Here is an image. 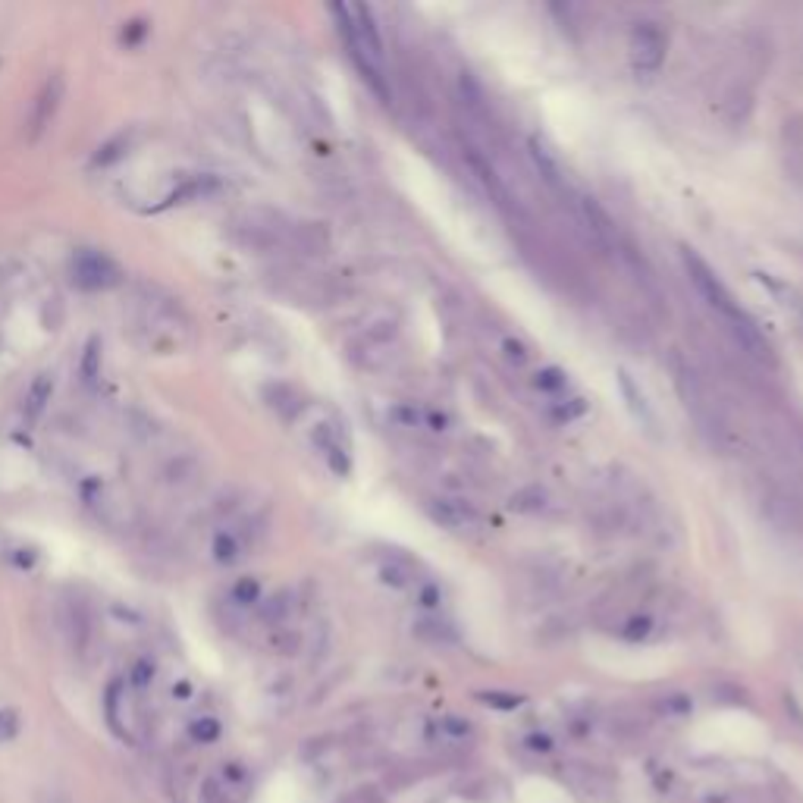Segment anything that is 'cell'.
<instances>
[{
	"instance_id": "20",
	"label": "cell",
	"mask_w": 803,
	"mask_h": 803,
	"mask_svg": "<svg viewBox=\"0 0 803 803\" xmlns=\"http://www.w3.org/2000/svg\"><path fill=\"white\" fill-rule=\"evenodd\" d=\"M213 553H217V562H232L236 559V540L226 537V533H220L217 543H213Z\"/></svg>"
},
{
	"instance_id": "9",
	"label": "cell",
	"mask_w": 803,
	"mask_h": 803,
	"mask_svg": "<svg viewBox=\"0 0 803 803\" xmlns=\"http://www.w3.org/2000/svg\"><path fill=\"white\" fill-rule=\"evenodd\" d=\"M464 161H468V167L477 173V180H481L483 186H487V192L493 195V198L499 201V205H508V192H506V186H502V180H499V176H496V170L487 163V157H481L474 148H468V151H464Z\"/></svg>"
},
{
	"instance_id": "11",
	"label": "cell",
	"mask_w": 803,
	"mask_h": 803,
	"mask_svg": "<svg viewBox=\"0 0 803 803\" xmlns=\"http://www.w3.org/2000/svg\"><path fill=\"white\" fill-rule=\"evenodd\" d=\"M79 377L88 389H95L97 380H101V339L97 336H91L88 346H85L82 361H79Z\"/></svg>"
},
{
	"instance_id": "5",
	"label": "cell",
	"mask_w": 803,
	"mask_h": 803,
	"mask_svg": "<svg viewBox=\"0 0 803 803\" xmlns=\"http://www.w3.org/2000/svg\"><path fill=\"white\" fill-rule=\"evenodd\" d=\"M427 508H431V518L439 527H446V531H468V527H474L481 521L477 508L464 499H456V496H439Z\"/></svg>"
},
{
	"instance_id": "23",
	"label": "cell",
	"mask_w": 803,
	"mask_h": 803,
	"mask_svg": "<svg viewBox=\"0 0 803 803\" xmlns=\"http://www.w3.org/2000/svg\"><path fill=\"white\" fill-rule=\"evenodd\" d=\"M257 581H242V584H236V599L238 603H255L257 599Z\"/></svg>"
},
{
	"instance_id": "12",
	"label": "cell",
	"mask_w": 803,
	"mask_h": 803,
	"mask_svg": "<svg viewBox=\"0 0 803 803\" xmlns=\"http://www.w3.org/2000/svg\"><path fill=\"white\" fill-rule=\"evenodd\" d=\"M380 581L396 587V590H406V587L414 584V572L406 559H386L383 565H380Z\"/></svg>"
},
{
	"instance_id": "4",
	"label": "cell",
	"mask_w": 803,
	"mask_h": 803,
	"mask_svg": "<svg viewBox=\"0 0 803 803\" xmlns=\"http://www.w3.org/2000/svg\"><path fill=\"white\" fill-rule=\"evenodd\" d=\"M631 63L640 76H656L665 63V35L656 22H637L631 32Z\"/></svg>"
},
{
	"instance_id": "6",
	"label": "cell",
	"mask_w": 803,
	"mask_h": 803,
	"mask_svg": "<svg viewBox=\"0 0 803 803\" xmlns=\"http://www.w3.org/2000/svg\"><path fill=\"white\" fill-rule=\"evenodd\" d=\"M60 101H63V76H51L45 85H41L38 97H35V110H32V122H29V138L38 142L41 132L51 126L54 113H57Z\"/></svg>"
},
{
	"instance_id": "1",
	"label": "cell",
	"mask_w": 803,
	"mask_h": 803,
	"mask_svg": "<svg viewBox=\"0 0 803 803\" xmlns=\"http://www.w3.org/2000/svg\"><path fill=\"white\" fill-rule=\"evenodd\" d=\"M682 261H684V271H688V277H690V286L697 289V296L707 302V308L713 311V314L722 317V323L732 330V336L740 342V348L750 352L753 358H759V361L769 358L772 346L765 342V336L759 333L757 321L740 308V302L732 296V289L722 283L719 273L709 267L707 257L697 255L694 248H682Z\"/></svg>"
},
{
	"instance_id": "17",
	"label": "cell",
	"mask_w": 803,
	"mask_h": 803,
	"mask_svg": "<svg viewBox=\"0 0 803 803\" xmlns=\"http://www.w3.org/2000/svg\"><path fill=\"white\" fill-rule=\"evenodd\" d=\"M120 688L122 684L120 682H113L107 688V700H104V707H107V722H110V728H113L116 734H120V738H126V734H122V728H120V719H116V703H120Z\"/></svg>"
},
{
	"instance_id": "14",
	"label": "cell",
	"mask_w": 803,
	"mask_h": 803,
	"mask_svg": "<svg viewBox=\"0 0 803 803\" xmlns=\"http://www.w3.org/2000/svg\"><path fill=\"white\" fill-rule=\"evenodd\" d=\"M188 734H192L195 740H201V744H213V740L220 738V722L211 719V715H201V719L192 722Z\"/></svg>"
},
{
	"instance_id": "13",
	"label": "cell",
	"mask_w": 803,
	"mask_h": 803,
	"mask_svg": "<svg viewBox=\"0 0 803 803\" xmlns=\"http://www.w3.org/2000/svg\"><path fill=\"white\" fill-rule=\"evenodd\" d=\"M437 734L443 740H449V744H464L474 734V725L468 719H462V715H443L437 722Z\"/></svg>"
},
{
	"instance_id": "7",
	"label": "cell",
	"mask_w": 803,
	"mask_h": 803,
	"mask_svg": "<svg viewBox=\"0 0 803 803\" xmlns=\"http://www.w3.org/2000/svg\"><path fill=\"white\" fill-rule=\"evenodd\" d=\"M527 148H531V161H533V167L540 170L543 180H547L553 188H565V176H562V167H559V161H556L553 151H549L540 138H531Z\"/></svg>"
},
{
	"instance_id": "25",
	"label": "cell",
	"mask_w": 803,
	"mask_h": 803,
	"mask_svg": "<svg viewBox=\"0 0 803 803\" xmlns=\"http://www.w3.org/2000/svg\"><path fill=\"white\" fill-rule=\"evenodd\" d=\"M129 35H122V41H129V45H132V41H138L145 35V22L142 20H136V22H129Z\"/></svg>"
},
{
	"instance_id": "16",
	"label": "cell",
	"mask_w": 803,
	"mask_h": 803,
	"mask_svg": "<svg viewBox=\"0 0 803 803\" xmlns=\"http://www.w3.org/2000/svg\"><path fill=\"white\" fill-rule=\"evenodd\" d=\"M537 386L547 392H559L565 389V373L559 371V367H543L540 373H537Z\"/></svg>"
},
{
	"instance_id": "2",
	"label": "cell",
	"mask_w": 803,
	"mask_h": 803,
	"mask_svg": "<svg viewBox=\"0 0 803 803\" xmlns=\"http://www.w3.org/2000/svg\"><path fill=\"white\" fill-rule=\"evenodd\" d=\"M330 13H333L336 26H339L342 38H346V47L352 54L355 66H358V72L377 91L380 101H389V85H386L383 72V38H380L371 7H364V4H355V7L333 4Z\"/></svg>"
},
{
	"instance_id": "8",
	"label": "cell",
	"mask_w": 803,
	"mask_h": 803,
	"mask_svg": "<svg viewBox=\"0 0 803 803\" xmlns=\"http://www.w3.org/2000/svg\"><path fill=\"white\" fill-rule=\"evenodd\" d=\"M51 396H54V373L45 371L32 380V386H29V392H26V406H22L26 421H38L41 412L47 408V402H51Z\"/></svg>"
},
{
	"instance_id": "10",
	"label": "cell",
	"mask_w": 803,
	"mask_h": 803,
	"mask_svg": "<svg viewBox=\"0 0 803 803\" xmlns=\"http://www.w3.org/2000/svg\"><path fill=\"white\" fill-rule=\"evenodd\" d=\"M314 439H317V446L323 449V456H327L330 468H333L336 474H348L352 462H348V452H346V446L339 443V437H336L330 427H321V431L314 433Z\"/></svg>"
},
{
	"instance_id": "26",
	"label": "cell",
	"mask_w": 803,
	"mask_h": 803,
	"mask_svg": "<svg viewBox=\"0 0 803 803\" xmlns=\"http://www.w3.org/2000/svg\"><path fill=\"white\" fill-rule=\"evenodd\" d=\"M506 348H508V358L518 361V364L527 358V352H524V346H521V342H512V339H508V342H506Z\"/></svg>"
},
{
	"instance_id": "18",
	"label": "cell",
	"mask_w": 803,
	"mask_h": 803,
	"mask_svg": "<svg viewBox=\"0 0 803 803\" xmlns=\"http://www.w3.org/2000/svg\"><path fill=\"white\" fill-rule=\"evenodd\" d=\"M120 148H126V136L113 138V142H107V145H104V148H97V155H95V167H107V163H113L116 157L122 155Z\"/></svg>"
},
{
	"instance_id": "22",
	"label": "cell",
	"mask_w": 803,
	"mask_h": 803,
	"mask_svg": "<svg viewBox=\"0 0 803 803\" xmlns=\"http://www.w3.org/2000/svg\"><path fill=\"white\" fill-rule=\"evenodd\" d=\"M151 678H155V668H151V662H138V665L132 668V684H136V688H148Z\"/></svg>"
},
{
	"instance_id": "15",
	"label": "cell",
	"mask_w": 803,
	"mask_h": 803,
	"mask_svg": "<svg viewBox=\"0 0 803 803\" xmlns=\"http://www.w3.org/2000/svg\"><path fill=\"white\" fill-rule=\"evenodd\" d=\"M20 734V713L13 707L0 709V744H7Z\"/></svg>"
},
{
	"instance_id": "24",
	"label": "cell",
	"mask_w": 803,
	"mask_h": 803,
	"mask_svg": "<svg viewBox=\"0 0 803 803\" xmlns=\"http://www.w3.org/2000/svg\"><path fill=\"white\" fill-rule=\"evenodd\" d=\"M662 709L665 713H675V715H684L690 709V703L684 700V697H672V700H662Z\"/></svg>"
},
{
	"instance_id": "19",
	"label": "cell",
	"mask_w": 803,
	"mask_h": 803,
	"mask_svg": "<svg viewBox=\"0 0 803 803\" xmlns=\"http://www.w3.org/2000/svg\"><path fill=\"white\" fill-rule=\"evenodd\" d=\"M483 703H489V707L496 709H518L521 707V697L514 694H496V690H489V694H481Z\"/></svg>"
},
{
	"instance_id": "21",
	"label": "cell",
	"mask_w": 803,
	"mask_h": 803,
	"mask_svg": "<svg viewBox=\"0 0 803 803\" xmlns=\"http://www.w3.org/2000/svg\"><path fill=\"white\" fill-rule=\"evenodd\" d=\"M647 634H649V618H634V622H628V628L622 631L624 640H643Z\"/></svg>"
},
{
	"instance_id": "3",
	"label": "cell",
	"mask_w": 803,
	"mask_h": 803,
	"mask_svg": "<svg viewBox=\"0 0 803 803\" xmlns=\"http://www.w3.org/2000/svg\"><path fill=\"white\" fill-rule=\"evenodd\" d=\"M120 280H122V271L107 255H101V251L82 248V251H76V257H72V283H76L79 289H88V292L113 289Z\"/></svg>"
}]
</instances>
